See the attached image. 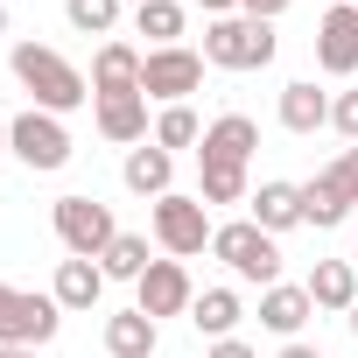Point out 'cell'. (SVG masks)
I'll use <instances>...</instances> for the list:
<instances>
[{
    "instance_id": "obj_1",
    "label": "cell",
    "mask_w": 358,
    "mask_h": 358,
    "mask_svg": "<svg viewBox=\"0 0 358 358\" xmlns=\"http://www.w3.org/2000/svg\"><path fill=\"white\" fill-rule=\"evenodd\" d=\"M8 64H15L22 92H29L43 113H57V120H64V113H78V106L92 99V78H85L71 57H57L50 43H15V57H8Z\"/></svg>"
},
{
    "instance_id": "obj_2",
    "label": "cell",
    "mask_w": 358,
    "mask_h": 358,
    "mask_svg": "<svg viewBox=\"0 0 358 358\" xmlns=\"http://www.w3.org/2000/svg\"><path fill=\"white\" fill-rule=\"evenodd\" d=\"M274 22H253V15H218L204 29V64L218 71H267L274 64Z\"/></svg>"
},
{
    "instance_id": "obj_3",
    "label": "cell",
    "mask_w": 358,
    "mask_h": 358,
    "mask_svg": "<svg viewBox=\"0 0 358 358\" xmlns=\"http://www.w3.org/2000/svg\"><path fill=\"white\" fill-rule=\"evenodd\" d=\"M211 253H218L239 281H253V288H274V281H281V239L260 232L253 218H225V225L211 232Z\"/></svg>"
},
{
    "instance_id": "obj_4",
    "label": "cell",
    "mask_w": 358,
    "mask_h": 358,
    "mask_svg": "<svg viewBox=\"0 0 358 358\" xmlns=\"http://www.w3.org/2000/svg\"><path fill=\"white\" fill-rule=\"evenodd\" d=\"M8 155H15L22 169H36V176H57V169L71 162V127H64L57 113L29 106V113L8 120Z\"/></svg>"
},
{
    "instance_id": "obj_5",
    "label": "cell",
    "mask_w": 358,
    "mask_h": 358,
    "mask_svg": "<svg viewBox=\"0 0 358 358\" xmlns=\"http://www.w3.org/2000/svg\"><path fill=\"white\" fill-rule=\"evenodd\" d=\"M211 232H218V225H211V204H204V197H176V190L155 197V246H162L169 260H197V253L211 246Z\"/></svg>"
},
{
    "instance_id": "obj_6",
    "label": "cell",
    "mask_w": 358,
    "mask_h": 358,
    "mask_svg": "<svg viewBox=\"0 0 358 358\" xmlns=\"http://www.w3.org/2000/svg\"><path fill=\"white\" fill-rule=\"evenodd\" d=\"M57 330H64L57 295H29V288H8V281H0V344H29V351H43Z\"/></svg>"
},
{
    "instance_id": "obj_7",
    "label": "cell",
    "mask_w": 358,
    "mask_h": 358,
    "mask_svg": "<svg viewBox=\"0 0 358 358\" xmlns=\"http://www.w3.org/2000/svg\"><path fill=\"white\" fill-rule=\"evenodd\" d=\"M50 225H57L64 253H78V260H99V253L120 239V225H113V211H106L99 197H57Z\"/></svg>"
},
{
    "instance_id": "obj_8",
    "label": "cell",
    "mask_w": 358,
    "mask_h": 358,
    "mask_svg": "<svg viewBox=\"0 0 358 358\" xmlns=\"http://www.w3.org/2000/svg\"><path fill=\"white\" fill-rule=\"evenodd\" d=\"M204 85V50L176 43V50H148V71H141V99H162V106H190V92Z\"/></svg>"
},
{
    "instance_id": "obj_9",
    "label": "cell",
    "mask_w": 358,
    "mask_h": 358,
    "mask_svg": "<svg viewBox=\"0 0 358 358\" xmlns=\"http://www.w3.org/2000/svg\"><path fill=\"white\" fill-rule=\"evenodd\" d=\"M190 302H197V288H190V267H183V260H155V267L134 281V309H148L155 323H162V316H190Z\"/></svg>"
},
{
    "instance_id": "obj_10",
    "label": "cell",
    "mask_w": 358,
    "mask_h": 358,
    "mask_svg": "<svg viewBox=\"0 0 358 358\" xmlns=\"http://www.w3.org/2000/svg\"><path fill=\"white\" fill-rule=\"evenodd\" d=\"M316 64L330 78H351L358 71V8H351V0H337V8L316 22Z\"/></svg>"
},
{
    "instance_id": "obj_11",
    "label": "cell",
    "mask_w": 358,
    "mask_h": 358,
    "mask_svg": "<svg viewBox=\"0 0 358 358\" xmlns=\"http://www.w3.org/2000/svg\"><path fill=\"white\" fill-rule=\"evenodd\" d=\"M141 71H148V50H134V43H99V57H92V99H127V92H141Z\"/></svg>"
},
{
    "instance_id": "obj_12",
    "label": "cell",
    "mask_w": 358,
    "mask_h": 358,
    "mask_svg": "<svg viewBox=\"0 0 358 358\" xmlns=\"http://www.w3.org/2000/svg\"><path fill=\"white\" fill-rule=\"evenodd\" d=\"M253 148H260V127H253L246 113H218V120L204 127V141H197V162H225V169H246V162H253Z\"/></svg>"
},
{
    "instance_id": "obj_13",
    "label": "cell",
    "mask_w": 358,
    "mask_h": 358,
    "mask_svg": "<svg viewBox=\"0 0 358 358\" xmlns=\"http://www.w3.org/2000/svg\"><path fill=\"white\" fill-rule=\"evenodd\" d=\"M246 218L260 225V232H295L302 225V183H281V176H274V183H260L253 197H246Z\"/></svg>"
},
{
    "instance_id": "obj_14",
    "label": "cell",
    "mask_w": 358,
    "mask_h": 358,
    "mask_svg": "<svg viewBox=\"0 0 358 358\" xmlns=\"http://www.w3.org/2000/svg\"><path fill=\"white\" fill-rule=\"evenodd\" d=\"M50 295H57V309L64 316H78V309H99V295H106V267L99 260H57V281H50Z\"/></svg>"
},
{
    "instance_id": "obj_15",
    "label": "cell",
    "mask_w": 358,
    "mask_h": 358,
    "mask_svg": "<svg viewBox=\"0 0 358 358\" xmlns=\"http://www.w3.org/2000/svg\"><path fill=\"white\" fill-rule=\"evenodd\" d=\"M316 316V302H309V288L302 281H274V288H260V323L274 330V337H302V323Z\"/></svg>"
},
{
    "instance_id": "obj_16",
    "label": "cell",
    "mask_w": 358,
    "mask_h": 358,
    "mask_svg": "<svg viewBox=\"0 0 358 358\" xmlns=\"http://www.w3.org/2000/svg\"><path fill=\"white\" fill-rule=\"evenodd\" d=\"M92 106H99L92 120H99V134H106L113 148H141V141H155V134H148V99H141V92H127V99H92Z\"/></svg>"
},
{
    "instance_id": "obj_17",
    "label": "cell",
    "mask_w": 358,
    "mask_h": 358,
    "mask_svg": "<svg viewBox=\"0 0 358 358\" xmlns=\"http://www.w3.org/2000/svg\"><path fill=\"white\" fill-rule=\"evenodd\" d=\"M302 288H309V302L330 309V316H351V309H358V267H351V260H316Z\"/></svg>"
},
{
    "instance_id": "obj_18",
    "label": "cell",
    "mask_w": 358,
    "mask_h": 358,
    "mask_svg": "<svg viewBox=\"0 0 358 358\" xmlns=\"http://www.w3.org/2000/svg\"><path fill=\"white\" fill-rule=\"evenodd\" d=\"M120 176H127V190H134V197H169V183H176V155L155 148V141H141V148H127Z\"/></svg>"
},
{
    "instance_id": "obj_19",
    "label": "cell",
    "mask_w": 358,
    "mask_h": 358,
    "mask_svg": "<svg viewBox=\"0 0 358 358\" xmlns=\"http://www.w3.org/2000/svg\"><path fill=\"white\" fill-rule=\"evenodd\" d=\"M106 351L113 358H155L162 351V323L148 309H120V316H106Z\"/></svg>"
},
{
    "instance_id": "obj_20",
    "label": "cell",
    "mask_w": 358,
    "mask_h": 358,
    "mask_svg": "<svg viewBox=\"0 0 358 358\" xmlns=\"http://www.w3.org/2000/svg\"><path fill=\"white\" fill-rule=\"evenodd\" d=\"M281 127H288V134H316V127H330V92H316V78L281 85Z\"/></svg>"
},
{
    "instance_id": "obj_21",
    "label": "cell",
    "mask_w": 358,
    "mask_h": 358,
    "mask_svg": "<svg viewBox=\"0 0 358 358\" xmlns=\"http://www.w3.org/2000/svg\"><path fill=\"white\" fill-rule=\"evenodd\" d=\"M190 323L218 344V337H239V323H246V302H239V288H204L197 302H190Z\"/></svg>"
},
{
    "instance_id": "obj_22",
    "label": "cell",
    "mask_w": 358,
    "mask_h": 358,
    "mask_svg": "<svg viewBox=\"0 0 358 358\" xmlns=\"http://www.w3.org/2000/svg\"><path fill=\"white\" fill-rule=\"evenodd\" d=\"M358 204L330 183V176H316V183H302V225H316V232H337L344 218H351Z\"/></svg>"
},
{
    "instance_id": "obj_23",
    "label": "cell",
    "mask_w": 358,
    "mask_h": 358,
    "mask_svg": "<svg viewBox=\"0 0 358 358\" xmlns=\"http://www.w3.org/2000/svg\"><path fill=\"white\" fill-rule=\"evenodd\" d=\"M197 197L204 204H246L253 197V176L246 169H225V162H197Z\"/></svg>"
},
{
    "instance_id": "obj_24",
    "label": "cell",
    "mask_w": 358,
    "mask_h": 358,
    "mask_svg": "<svg viewBox=\"0 0 358 358\" xmlns=\"http://www.w3.org/2000/svg\"><path fill=\"white\" fill-rule=\"evenodd\" d=\"M99 267H106V281H141V274L155 267V253H148V239H141V232H120V239L99 253Z\"/></svg>"
},
{
    "instance_id": "obj_25",
    "label": "cell",
    "mask_w": 358,
    "mask_h": 358,
    "mask_svg": "<svg viewBox=\"0 0 358 358\" xmlns=\"http://www.w3.org/2000/svg\"><path fill=\"white\" fill-rule=\"evenodd\" d=\"M134 29L155 50H176V43H183V8H176V0H148V8H134Z\"/></svg>"
},
{
    "instance_id": "obj_26",
    "label": "cell",
    "mask_w": 358,
    "mask_h": 358,
    "mask_svg": "<svg viewBox=\"0 0 358 358\" xmlns=\"http://www.w3.org/2000/svg\"><path fill=\"white\" fill-rule=\"evenodd\" d=\"M120 8H127V0H64V22H71L78 36H106V43H113Z\"/></svg>"
},
{
    "instance_id": "obj_27",
    "label": "cell",
    "mask_w": 358,
    "mask_h": 358,
    "mask_svg": "<svg viewBox=\"0 0 358 358\" xmlns=\"http://www.w3.org/2000/svg\"><path fill=\"white\" fill-rule=\"evenodd\" d=\"M197 141H204V120H197L190 106H162V120H155V148L176 155V148H197Z\"/></svg>"
},
{
    "instance_id": "obj_28",
    "label": "cell",
    "mask_w": 358,
    "mask_h": 358,
    "mask_svg": "<svg viewBox=\"0 0 358 358\" xmlns=\"http://www.w3.org/2000/svg\"><path fill=\"white\" fill-rule=\"evenodd\" d=\"M330 127L358 148V92H337V99H330Z\"/></svg>"
},
{
    "instance_id": "obj_29",
    "label": "cell",
    "mask_w": 358,
    "mask_h": 358,
    "mask_svg": "<svg viewBox=\"0 0 358 358\" xmlns=\"http://www.w3.org/2000/svg\"><path fill=\"white\" fill-rule=\"evenodd\" d=\"M323 176H330V183H337V190H344L351 204H358V148H344V155H337V162H330Z\"/></svg>"
},
{
    "instance_id": "obj_30",
    "label": "cell",
    "mask_w": 358,
    "mask_h": 358,
    "mask_svg": "<svg viewBox=\"0 0 358 358\" xmlns=\"http://www.w3.org/2000/svg\"><path fill=\"white\" fill-rule=\"evenodd\" d=\"M295 0H239V15H253V22H274V15H288Z\"/></svg>"
},
{
    "instance_id": "obj_31",
    "label": "cell",
    "mask_w": 358,
    "mask_h": 358,
    "mask_svg": "<svg viewBox=\"0 0 358 358\" xmlns=\"http://www.w3.org/2000/svg\"><path fill=\"white\" fill-rule=\"evenodd\" d=\"M204 358H260V351H253V344H246V337H218V344H211V351H204Z\"/></svg>"
},
{
    "instance_id": "obj_32",
    "label": "cell",
    "mask_w": 358,
    "mask_h": 358,
    "mask_svg": "<svg viewBox=\"0 0 358 358\" xmlns=\"http://www.w3.org/2000/svg\"><path fill=\"white\" fill-rule=\"evenodd\" d=\"M197 8H204V15L218 22V15H239V0H197Z\"/></svg>"
},
{
    "instance_id": "obj_33",
    "label": "cell",
    "mask_w": 358,
    "mask_h": 358,
    "mask_svg": "<svg viewBox=\"0 0 358 358\" xmlns=\"http://www.w3.org/2000/svg\"><path fill=\"white\" fill-rule=\"evenodd\" d=\"M281 358H323V351H316V344H302V337H295V344H281Z\"/></svg>"
},
{
    "instance_id": "obj_34",
    "label": "cell",
    "mask_w": 358,
    "mask_h": 358,
    "mask_svg": "<svg viewBox=\"0 0 358 358\" xmlns=\"http://www.w3.org/2000/svg\"><path fill=\"white\" fill-rule=\"evenodd\" d=\"M0 358H43V351H29V344H0Z\"/></svg>"
},
{
    "instance_id": "obj_35",
    "label": "cell",
    "mask_w": 358,
    "mask_h": 358,
    "mask_svg": "<svg viewBox=\"0 0 358 358\" xmlns=\"http://www.w3.org/2000/svg\"><path fill=\"white\" fill-rule=\"evenodd\" d=\"M0 36H8V0H0Z\"/></svg>"
},
{
    "instance_id": "obj_36",
    "label": "cell",
    "mask_w": 358,
    "mask_h": 358,
    "mask_svg": "<svg viewBox=\"0 0 358 358\" xmlns=\"http://www.w3.org/2000/svg\"><path fill=\"white\" fill-rule=\"evenodd\" d=\"M0 155H8V120H0Z\"/></svg>"
},
{
    "instance_id": "obj_37",
    "label": "cell",
    "mask_w": 358,
    "mask_h": 358,
    "mask_svg": "<svg viewBox=\"0 0 358 358\" xmlns=\"http://www.w3.org/2000/svg\"><path fill=\"white\" fill-rule=\"evenodd\" d=\"M351 337H358V309H351Z\"/></svg>"
},
{
    "instance_id": "obj_38",
    "label": "cell",
    "mask_w": 358,
    "mask_h": 358,
    "mask_svg": "<svg viewBox=\"0 0 358 358\" xmlns=\"http://www.w3.org/2000/svg\"><path fill=\"white\" fill-rule=\"evenodd\" d=\"M127 8H148V0H127Z\"/></svg>"
},
{
    "instance_id": "obj_39",
    "label": "cell",
    "mask_w": 358,
    "mask_h": 358,
    "mask_svg": "<svg viewBox=\"0 0 358 358\" xmlns=\"http://www.w3.org/2000/svg\"><path fill=\"white\" fill-rule=\"evenodd\" d=\"M351 267H358V246H351Z\"/></svg>"
},
{
    "instance_id": "obj_40",
    "label": "cell",
    "mask_w": 358,
    "mask_h": 358,
    "mask_svg": "<svg viewBox=\"0 0 358 358\" xmlns=\"http://www.w3.org/2000/svg\"><path fill=\"white\" fill-rule=\"evenodd\" d=\"M351 8H358V0H351Z\"/></svg>"
}]
</instances>
